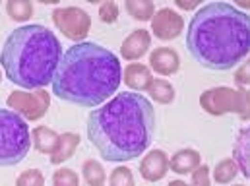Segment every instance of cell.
Listing matches in <instances>:
<instances>
[{
  "label": "cell",
  "mask_w": 250,
  "mask_h": 186,
  "mask_svg": "<svg viewBox=\"0 0 250 186\" xmlns=\"http://www.w3.org/2000/svg\"><path fill=\"white\" fill-rule=\"evenodd\" d=\"M155 132L153 105L134 91H125L87 117V138L107 161H132L151 144Z\"/></svg>",
  "instance_id": "cell-1"
},
{
  "label": "cell",
  "mask_w": 250,
  "mask_h": 186,
  "mask_svg": "<svg viewBox=\"0 0 250 186\" xmlns=\"http://www.w3.org/2000/svg\"><path fill=\"white\" fill-rule=\"evenodd\" d=\"M187 47L208 70H233L250 53V20L227 2H209L190 20Z\"/></svg>",
  "instance_id": "cell-2"
},
{
  "label": "cell",
  "mask_w": 250,
  "mask_h": 186,
  "mask_svg": "<svg viewBox=\"0 0 250 186\" xmlns=\"http://www.w3.org/2000/svg\"><path fill=\"white\" fill-rule=\"evenodd\" d=\"M121 82L119 59L97 43L82 41L62 55L53 78V93L62 101L95 109L119 89Z\"/></svg>",
  "instance_id": "cell-3"
},
{
  "label": "cell",
  "mask_w": 250,
  "mask_h": 186,
  "mask_svg": "<svg viewBox=\"0 0 250 186\" xmlns=\"http://www.w3.org/2000/svg\"><path fill=\"white\" fill-rule=\"evenodd\" d=\"M61 59L62 45L59 37L49 27L31 23L18 27L6 37L0 66L12 83L33 91L53 83Z\"/></svg>",
  "instance_id": "cell-4"
},
{
  "label": "cell",
  "mask_w": 250,
  "mask_h": 186,
  "mask_svg": "<svg viewBox=\"0 0 250 186\" xmlns=\"http://www.w3.org/2000/svg\"><path fill=\"white\" fill-rule=\"evenodd\" d=\"M29 149V126L18 113L10 109H0V167H14L21 163Z\"/></svg>",
  "instance_id": "cell-5"
},
{
  "label": "cell",
  "mask_w": 250,
  "mask_h": 186,
  "mask_svg": "<svg viewBox=\"0 0 250 186\" xmlns=\"http://www.w3.org/2000/svg\"><path fill=\"white\" fill-rule=\"evenodd\" d=\"M202 109L211 117L221 115H239L243 119L249 117V91L233 89L227 85H217L202 93L200 97Z\"/></svg>",
  "instance_id": "cell-6"
},
{
  "label": "cell",
  "mask_w": 250,
  "mask_h": 186,
  "mask_svg": "<svg viewBox=\"0 0 250 186\" xmlns=\"http://www.w3.org/2000/svg\"><path fill=\"white\" fill-rule=\"evenodd\" d=\"M10 111L18 113L21 119L39 121L47 115L51 107V95L47 89H33V91H12L8 95Z\"/></svg>",
  "instance_id": "cell-7"
},
{
  "label": "cell",
  "mask_w": 250,
  "mask_h": 186,
  "mask_svg": "<svg viewBox=\"0 0 250 186\" xmlns=\"http://www.w3.org/2000/svg\"><path fill=\"white\" fill-rule=\"evenodd\" d=\"M53 21L57 25L59 31H62V35L70 41L82 43L91 27V18L85 10L78 8V6H62V8H55L53 12Z\"/></svg>",
  "instance_id": "cell-8"
},
{
  "label": "cell",
  "mask_w": 250,
  "mask_h": 186,
  "mask_svg": "<svg viewBox=\"0 0 250 186\" xmlns=\"http://www.w3.org/2000/svg\"><path fill=\"white\" fill-rule=\"evenodd\" d=\"M151 31L159 41H173L185 31V20L173 8H159L151 18Z\"/></svg>",
  "instance_id": "cell-9"
},
{
  "label": "cell",
  "mask_w": 250,
  "mask_h": 186,
  "mask_svg": "<svg viewBox=\"0 0 250 186\" xmlns=\"http://www.w3.org/2000/svg\"><path fill=\"white\" fill-rule=\"evenodd\" d=\"M169 173V157L163 149L149 151L140 163V175L147 183H157Z\"/></svg>",
  "instance_id": "cell-10"
},
{
  "label": "cell",
  "mask_w": 250,
  "mask_h": 186,
  "mask_svg": "<svg viewBox=\"0 0 250 186\" xmlns=\"http://www.w3.org/2000/svg\"><path fill=\"white\" fill-rule=\"evenodd\" d=\"M149 68L159 76H173L181 68V57L171 47H157L149 55Z\"/></svg>",
  "instance_id": "cell-11"
},
{
  "label": "cell",
  "mask_w": 250,
  "mask_h": 186,
  "mask_svg": "<svg viewBox=\"0 0 250 186\" xmlns=\"http://www.w3.org/2000/svg\"><path fill=\"white\" fill-rule=\"evenodd\" d=\"M151 47V33L147 29H134L121 47V55L123 59L128 62H134L138 59H142Z\"/></svg>",
  "instance_id": "cell-12"
},
{
  "label": "cell",
  "mask_w": 250,
  "mask_h": 186,
  "mask_svg": "<svg viewBox=\"0 0 250 186\" xmlns=\"http://www.w3.org/2000/svg\"><path fill=\"white\" fill-rule=\"evenodd\" d=\"M123 80L134 93H140V91H147L149 89V85L153 82V76H151L149 66L140 64V62H130L125 68Z\"/></svg>",
  "instance_id": "cell-13"
},
{
  "label": "cell",
  "mask_w": 250,
  "mask_h": 186,
  "mask_svg": "<svg viewBox=\"0 0 250 186\" xmlns=\"http://www.w3.org/2000/svg\"><path fill=\"white\" fill-rule=\"evenodd\" d=\"M202 165V159H200V153L196 149H179L171 159H169V169L177 175H190L196 167Z\"/></svg>",
  "instance_id": "cell-14"
},
{
  "label": "cell",
  "mask_w": 250,
  "mask_h": 186,
  "mask_svg": "<svg viewBox=\"0 0 250 186\" xmlns=\"http://www.w3.org/2000/svg\"><path fill=\"white\" fill-rule=\"evenodd\" d=\"M59 138L61 134H57L53 128L47 126H35L31 132V142L35 145V149L43 155H53L57 145H59Z\"/></svg>",
  "instance_id": "cell-15"
},
{
  "label": "cell",
  "mask_w": 250,
  "mask_h": 186,
  "mask_svg": "<svg viewBox=\"0 0 250 186\" xmlns=\"http://www.w3.org/2000/svg\"><path fill=\"white\" fill-rule=\"evenodd\" d=\"M78 145H80V136L78 134H74V132H64V134H61L59 145H57L55 153L51 155V163L53 165H62L64 161H68L76 153Z\"/></svg>",
  "instance_id": "cell-16"
},
{
  "label": "cell",
  "mask_w": 250,
  "mask_h": 186,
  "mask_svg": "<svg viewBox=\"0 0 250 186\" xmlns=\"http://www.w3.org/2000/svg\"><path fill=\"white\" fill-rule=\"evenodd\" d=\"M249 138H250V132L249 128H243L241 134H239V140L235 144V149H233V159L239 167V171L249 177L250 175V169H249Z\"/></svg>",
  "instance_id": "cell-17"
},
{
  "label": "cell",
  "mask_w": 250,
  "mask_h": 186,
  "mask_svg": "<svg viewBox=\"0 0 250 186\" xmlns=\"http://www.w3.org/2000/svg\"><path fill=\"white\" fill-rule=\"evenodd\" d=\"M147 93H149L151 99H153L155 103H159V105H169V103L175 101V87H173L167 80H155V78H153V82H151Z\"/></svg>",
  "instance_id": "cell-18"
},
{
  "label": "cell",
  "mask_w": 250,
  "mask_h": 186,
  "mask_svg": "<svg viewBox=\"0 0 250 186\" xmlns=\"http://www.w3.org/2000/svg\"><path fill=\"white\" fill-rule=\"evenodd\" d=\"M125 8L126 12L138 21H151V18L155 14V6L149 0H126Z\"/></svg>",
  "instance_id": "cell-19"
},
{
  "label": "cell",
  "mask_w": 250,
  "mask_h": 186,
  "mask_svg": "<svg viewBox=\"0 0 250 186\" xmlns=\"http://www.w3.org/2000/svg\"><path fill=\"white\" fill-rule=\"evenodd\" d=\"M82 175H83V181L87 183V186H103L107 181V173H105L103 165L95 159H87L82 165Z\"/></svg>",
  "instance_id": "cell-20"
},
{
  "label": "cell",
  "mask_w": 250,
  "mask_h": 186,
  "mask_svg": "<svg viewBox=\"0 0 250 186\" xmlns=\"http://www.w3.org/2000/svg\"><path fill=\"white\" fill-rule=\"evenodd\" d=\"M237 175H239V167H237L235 159H231V157L219 161L213 169V181L217 185H231Z\"/></svg>",
  "instance_id": "cell-21"
},
{
  "label": "cell",
  "mask_w": 250,
  "mask_h": 186,
  "mask_svg": "<svg viewBox=\"0 0 250 186\" xmlns=\"http://www.w3.org/2000/svg\"><path fill=\"white\" fill-rule=\"evenodd\" d=\"M6 12L14 21H27L33 16V4L29 0H8Z\"/></svg>",
  "instance_id": "cell-22"
},
{
  "label": "cell",
  "mask_w": 250,
  "mask_h": 186,
  "mask_svg": "<svg viewBox=\"0 0 250 186\" xmlns=\"http://www.w3.org/2000/svg\"><path fill=\"white\" fill-rule=\"evenodd\" d=\"M16 186H45V177L39 169H27L16 179Z\"/></svg>",
  "instance_id": "cell-23"
},
{
  "label": "cell",
  "mask_w": 250,
  "mask_h": 186,
  "mask_svg": "<svg viewBox=\"0 0 250 186\" xmlns=\"http://www.w3.org/2000/svg\"><path fill=\"white\" fill-rule=\"evenodd\" d=\"M53 186H80V179H78L76 171L61 167L53 175Z\"/></svg>",
  "instance_id": "cell-24"
},
{
  "label": "cell",
  "mask_w": 250,
  "mask_h": 186,
  "mask_svg": "<svg viewBox=\"0 0 250 186\" xmlns=\"http://www.w3.org/2000/svg\"><path fill=\"white\" fill-rule=\"evenodd\" d=\"M109 186H134L132 171L128 167H117L109 177Z\"/></svg>",
  "instance_id": "cell-25"
},
{
  "label": "cell",
  "mask_w": 250,
  "mask_h": 186,
  "mask_svg": "<svg viewBox=\"0 0 250 186\" xmlns=\"http://www.w3.org/2000/svg\"><path fill=\"white\" fill-rule=\"evenodd\" d=\"M119 14H121V10H119V4L117 2H113V0H107V2H103L101 6H99V20L103 21V23H115L117 20H119Z\"/></svg>",
  "instance_id": "cell-26"
},
{
  "label": "cell",
  "mask_w": 250,
  "mask_h": 186,
  "mask_svg": "<svg viewBox=\"0 0 250 186\" xmlns=\"http://www.w3.org/2000/svg\"><path fill=\"white\" fill-rule=\"evenodd\" d=\"M190 175H192L190 186H209V167H208V165L196 167Z\"/></svg>",
  "instance_id": "cell-27"
},
{
  "label": "cell",
  "mask_w": 250,
  "mask_h": 186,
  "mask_svg": "<svg viewBox=\"0 0 250 186\" xmlns=\"http://www.w3.org/2000/svg\"><path fill=\"white\" fill-rule=\"evenodd\" d=\"M235 82L241 85V89H247V85H249V64H243L241 66V70L235 76Z\"/></svg>",
  "instance_id": "cell-28"
},
{
  "label": "cell",
  "mask_w": 250,
  "mask_h": 186,
  "mask_svg": "<svg viewBox=\"0 0 250 186\" xmlns=\"http://www.w3.org/2000/svg\"><path fill=\"white\" fill-rule=\"evenodd\" d=\"M177 6L183 10H194L200 6V2H185V0H177Z\"/></svg>",
  "instance_id": "cell-29"
},
{
  "label": "cell",
  "mask_w": 250,
  "mask_h": 186,
  "mask_svg": "<svg viewBox=\"0 0 250 186\" xmlns=\"http://www.w3.org/2000/svg\"><path fill=\"white\" fill-rule=\"evenodd\" d=\"M169 186H190V185H187L185 181H173V183H171Z\"/></svg>",
  "instance_id": "cell-30"
},
{
  "label": "cell",
  "mask_w": 250,
  "mask_h": 186,
  "mask_svg": "<svg viewBox=\"0 0 250 186\" xmlns=\"http://www.w3.org/2000/svg\"><path fill=\"white\" fill-rule=\"evenodd\" d=\"M0 82H2V74H0Z\"/></svg>",
  "instance_id": "cell-31"
},
{
  "label": "cell",
  "mask_w": 250,
  "mask_h": 186,
  "mask_svg": "<svg viewBox=\"0 0 250 186\" xmlns=\"http://www.w3.org/2000/svg\"><path fill=\"white\" fill-rule=\"evenodd\" d=\"M235 186H245V185H235Z\"/></svg>",
  "instance_id": "cell-32"
}]
</instances>
